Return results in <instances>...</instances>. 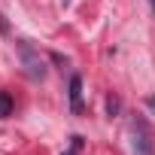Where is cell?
<instances>
[{
    "mask_svg": "<svg viewBox=\"0 0 155 155\" xmlns=\"http://www.w3.org/2000/svg\"><path fill=\"white\" fill-rule=\"evenodd\" d=\"M79 152H82V137L76 134V137H70V149H67L64 155H79Z\"/></svg>",
    "mask_w": 155,
    "mask_h": 155,
    "instance_id": "cell-5",
    "label": "cell"
},
{
    "mask_svg": "<svg viewBox=\"0 0 155 155\" xmlns=\"http://www.w3.org/2000/svg\"><path fill=\"white\" fill-rule=\"evenodd\" d=\"M107 113H110V116H116V113H119V97H116V94H110V97H107Z\"/></svg>",
    "mask_w": 155,
    "mask_h": 155,
    "instance_id": "cell-6",
    "label": "cell"
},
{
    "mask_svg": "<svg viewBox=\"0 0 155 155\" xmlns=\"http://www.w3.org/2000/svg\"><path fill=\"white\" fill-rule=\"evenodd\" d=\"M152 9H155V0H152Z\"/></svg>",
    "mask_w": 155,
    "mask_h": 155,
    "instance_id": "cell-8",
    "label": "cell"
},
{
    "mask_svg": "<svg viewBox=\"0 0 155 155\" xmlns=\"http://www.w3.org/2000/svg\"><path fill=\"white\" fill-rule=\"evenodd\" d=\"M12 110H15L12 94H9L6 88H0V119H9V116H12Z\"/></svg>",
    "mask_w": 155,
    "mask_h": 155,
    "instance_id": "cell-4",
    "label": "cell"
},
{
    "mask_svg": "<svg viewBox=\"0 0 155 155\" xmlns=\"http://www.w3.org/2000/svg\"><path fill=\"white\" fill-rule=\"evenodd\" d=\"M131 152L134 155H155V140H152V128L143 116L131 119Z\"/></svg>",
    "mask_w": 155,
    "mask_h": 155,
    "instance_id": "cell-1",
    "label": "cell"
},
{
    "mask_svg": "<svg viewBox=\"0 0 155 155\" xmlns=\"http://www.w3.org/2000/svg\"><path fill=\"white\" fill-rule=\"evenodd\" d=\"M146 107H149V110L155 113V94H149V97H146Z\"/></svg>",
    "mask_w": 155,
    "mask_h": 155,
    "instance_id": "cell-7",
    "label": "cell"
},
{
    "mask_svg": "<svg viewBox=\"0 0 155 155\" xmlns=\"http://www.w3.org/2000/svg\"><path fill=\"white\" fill-rule=\"evenodd\" d=\"M21 46V55H25V64H28V73L34 76V79H43V61H37L34 55H31V46L28 43H18Z\"/></svg>",
    "mask_w": 155,
    "mask_h": 155,
    "instance_id": "cell-3",
    "label": "cell"
},
{
    "mask_svg": "<svg viewBox=\"0 0 155 155\" xmlns=\"http://www.w3.org/2000/svg\"><path fill=\"white\" fill-rule=\"evenodd\" d=\"M67 97H70V113L73 116H82V76L79 73H73L70 76V82H67Z\"/></svg>",
    "mask_w": 155,
    "mask_h": 155,
    "instance_id": "cell-2",
    "label": "cell"
}]
</instances>
